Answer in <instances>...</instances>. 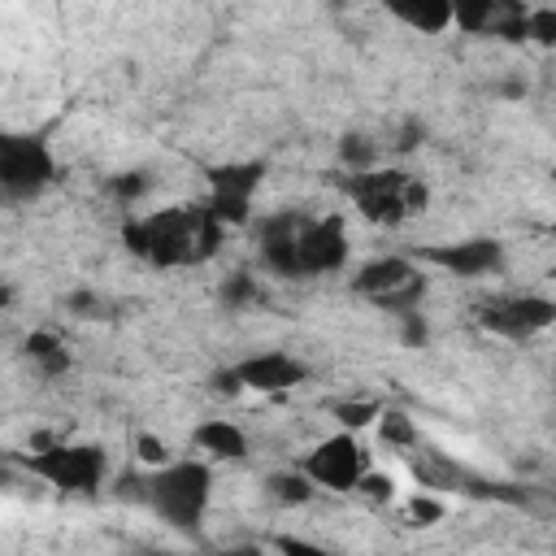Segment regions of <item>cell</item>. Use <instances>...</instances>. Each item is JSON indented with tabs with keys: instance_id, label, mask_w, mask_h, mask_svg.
I'll use <instances>...</instances> for the list:
<instances>
[{
	"instance_id": "1",
	"label": "cell",
	"mask_w": 556,
	"mask_h": 556,
	"mask_svg": "<svg viewBox=\"0 0 556 556\" xmlns=\"http://www.w3.org/2000/svg\"><path fill=\"white\" fill-rule=\"evenodd\" d=\"M261 265L278 278H317L348 265V226L339 213H269L256 226Z\"/></svg>"
},
{
	"instance_id": "2",
	"label": "cell",
	"mask_w": 556,
	"mask_h": 556,
	"mask_svg": "<svg viewBox=\"0 0 556 556\" xmlns=\"http://www.w3.org/2000/svg\"><path fill=\"white\" fill-rule=\"evenodd\" d=\"M226 235V222L204 204H169V208H152L143 217H130L122 226L126 248L156 265V269H174V265H200L217 252Z\"/></svg>"
},
{
	"instance_id": "3",
	"label": "cell",
	"mask_w": 556,
	"mask_h": 556,
	"mask_svg": "<svg viewBox=\"0 0 556 556\" xmlns=\"http://www.w3.org/2000/svg\"><path fill=\"white\" fill-rule=\"evenodd\" d=\"M343 191L356 204V213L374 226H400V222L426 213V204H430V187L408 169H378V165L348 169Z\"/></svg>"
},
{
	"instance_id": "4",
	"label": "cell",
	"mask_w": 556,
	"mask_h": 556,
	"mask_svg": "<svg viewBox=\"0 0 556 556\" xmlns=\"http://www.w3.org/2000/svg\"><path fill=\"white\" fill-rule=\"evenodd\" d=\"M139 500L169 526L195 530L213 500V469L208 460H165L152 478L139 482Z\"/></svg>"
},
{
	"instance_id": "5",
	"label": "cell",
	"mask_w": 556,
	"mask_h": 556,
	"mask_svg": "<svg viewBox=\"0 0 556 556\" xmlns=\"http://www.w3.org/2000/svg\"><path fill=\"white\" fill-rule=\"evenodd\" d=\"M26 469L52 482L56 491L91 495L109 478V456L96 443H43V447H30Z\"/></svg>"
},
{
	"instance_id": "6",
	"label": "cell",
	"mask_w": 556,
	"mask_h": 556,
	"mask_svg": "<svg viewBox=\"0 0 556 556\" xmlns=\"http://www.w3.org/2000/svg\"><path fill=\"white\" fill-rule=\"evenodd\" d=\"M352 291L374 300L378 308L404 317V313H417V300L426 295V274L404 256H378V261L356 269Z\"/></svg>"
},
{
	"instance_id": "7",
	"label": "cell",
	"mask_w": 556,
	"mask_h": 556,
	"mask_svg": "<svg viewBox=\"0 0 556 556\" xmlns=\"http://www.w3.org/2000/svg\"><path fill=\"white\" fill-rule=\"evenodd\" d=\"M478 326L500 334V339H513V343H526L543 330L556 326V300L547 295H534V291H508V295H486L478 304Z\"/></svg>"
},
{
	"instance_id": "8",
	"label": "cell",
	"mask_w": 556,
	"mask_h": 556,
	"mask_svg": "<svg viewBox=\"0 0 556 556\" xmlns=\"http://www.w3.org/2000/svg\"><path fill=\"white\" fill-rule=\"evenodd\" d=\"M300 469L321 486V491H356L369 460L356 443V430H339L330 439H321L317 447H308L300 456Z\"/></svg>"
},
{
	"instance_id": "9",
	"label": "cell",
	"mask_w": 556,
	"mask_h": 556,
	"mask_svg": "<svg viewBox=\"0 0 556 556\" xmlns=\"http://www.w3.org/2000/svg\"><path fill=\"white\" fill-rule=\"evenodd\" d=\"M56 174L52 152L35 139V135H4L0 139V182L9 200H26L39 195Z\"/></svg>"
},
{
	"instance_id": "10",
	"label": "cell",
	"mask_w": 556,
	"mask_h": 556,
	"mask_svg": "<svg viewBox=\"0 0 556 556\" xmlns=\"http://www.w3.org/2000/svg\"><path fill=\"white\" fill-rule=\"evenodd\" d=\"M230 374H235V382H239L243 391L282 395V391H291V387H300V382L308 378V365H304L300 356H291V352H256V356L239 361Z\"/></svg>"
},
{
	"instance_id": "11",
	"label": "cell",
	"mask_w": 556,
	"mask_h": 556,
	"mask_svg": "<svg viewBox=\"0 0 556 556\" xmlns=\"http://www.w3.org/2000/svg\"><path fill=\"white\" fill-rule=\"evenodd\" d=\"M208 182H213V191H208V208H213L226 226L248 222L252 191H256V182H261V165H256V161H252V165H222V169L208 174Z\"/></svg>"
},
{
	"instance_id": "12",
	"label": "cell",
	"mask_w": 556,
	"mask_h": 556,
	"mask_svg": "<svg viewBox=\"0 0 556 556\" xmlns=\"http://www.w3.org/2000/svg\"><path fill=\"white\" fill-rule=\"evenodd\" d=\"M426 261H434L439 269H447L456 278H486V274L504 269V243H495V239L439 243V248H426Z\"/></svg>"
},
{
	"instance_id": "13",
	"label": "cell",
	"mask_w": 556,
	"mask_h": 556,
	"mask_svg": "<svg viewBox=\"0 0 556 556\" xmlns=\"http://www.w3.org/2000/svg\"><path fill=\"white\" fill-rule=\"evenodd\" d=\"M195 447H200L208 460H243L252 443H248L243 426L222 421V417H208V421L195 426Z\"/></svg>"
},
{
	"instance_id": "14",
	"label": "cell",
	"mask_w": 556,
	"mask_h": 556,
	"mask_svg": "<svg viewBox=\"0 0 556 556\" xmlns=\"http://www.w3.org/2000/svg\"><path fill=\"white\" fill-rule=\"evenodd\" d=\"M382 9L417 35H443L452 26V4L447 0H382Z\"/></svg>"
},
{
	"instance_id": "15",
	"label": "cell",
	"mask_w": 556,
	"mask_h": 556,
	"mask_svg": "<svg viewBox=\"0 0 556 556\" xmlns=\"http://www.w3.org/2000/svg\"><path fill=\"white\" fill-rule=\"evenodd\" d=\"M26 356H30L48 378H56V374L70 369V348H65L52 330H35V334L26 339Z\"/></svg>"
},
{
	"instance_id": "16",
	"label": "cell",
	"mask_w": 556,
	"mask_h": 556,
	"mask_svg": "<svg viewBox=\"0 0 556 556\" xmlns=\"http://www.w3.org/2000/svg\"><path fill=\"white\" fill-rule=\"evenodd\" d=\"M313 491H317V482H313L304 469L274 473V478H269V495H274L278 504H308V500H313Z\"/></svg>"
},
{
	"instance_id": "17",
	"label": "cell",
	"mask_w": 556,
	"mask_h": 556,
	"mask_svg": "<svg viewBox=\"0 0 556 556\" xmlns=\"http://www.w3.org/2000/svg\"><path fill=\"white\" fill-rule=\"evenodd\" d=\"M378 434L391 447H417V421L408 413H400V408H382L378 413Z\"/></svg>"
},
{
	"instance_id": "18",
	"label": "cell",
	"mask_w": 556,
	"mask_h": 556,
	"mask_svg": "<svg viewBox=\"0 0 556 556\" xmlns=\"http://www.w3.org/2000/svg\"><path fill=\"white\" fill-rule=\"evenodd\" d=\"M447 4H452V26H460V30L478 35V30H486V26H491V17H495V4H500V0H447Z\"/></svg>"
},
{
	"instance_id": "19",
	"label": "cell",
	"mask_w": 556,
	"mask_h": 556,
	"mask_svg": "<svg viewBox=\"0 0 556 556\" xmlns=\"http://www.w3.org/2000/svg\"><path fill=\"white\" fill-rule=\"evenodd\" d=\"M217 295H222V304H226V308H248L261 291H256V278H252V274H230V278L222 282V291H217Z\"/></svg>"
},
{
	"instance_id": "20",
	"label": "cell",
	"mask_w": 556,
	"mask_h": 556,
	"mask_svg": "<svg viewBox=\"0 0 556 556\" xmlns=\"http://www.w3.org/2000/svg\"><path fill=\"white\" fill-rule=\"evenodd\" d=\"M378 413H382L378 400H343V404L334 408V417L343 421V430H361V426L378 421Z\"/></svg>"
},
{
	"instance_id": "21",
	"label": "cell",
	"mask_w": 556,
	"mask_h": 556,
	"mask_svg": "<svg viewBox=\"0 0 556 556\" xmlns=\"http://www.w3.org/2000/svg\"><path fill=\"white\" fill-rule=\"evenodd\" d=\"M339 156L348 161V169H369L374 156H378V148H374V139H365V135H348V139L339 143Z\"/></svg>"
},
{
	"instance_id": "22",
	"label": "cell",
	"mask_w": 556,
	"mask_h": 556,
	"mask_svg": "<svg viewBox=\"0 0 556 556\" xmlns=\"http://www.w3.org/2000/svg\"><path fill=\"white\" fill-rule=\"evenodd\" d=\"M408 517H413V526H434V521H443V504L430 500V495H413L408 500Z\"/></svg>"
},
{
	"instance_id": "23",
	"label": "cell",
	"mask_w": 556,
	"mask_h": 556,
	"mask_svg": "<svg viewBox=\"0 0 556 556\" xmlns=\"http://www.w3.org/2000/svg\"><path fill=\"white\" fill-rule=\"evenodd\" d=\"M148 187H152V178H148V174H126V178H113V191H117V200H126V204H130V200H139Z\"/></svg>"
},
{
	"instance_id": "24",
	"label": "cell",
	"mask_w": 556,
	"mask_h": 556,
	"mask_svg": "<svg viewBox=\"0 0 556 556\" xmlns=\"http://www.w3.org/2000/svg\"><path fill=\"white\" fill-rule=\"evenodd\" d=\"M356 491H365L369 500H382V504H387V500L395 495V482H391L387 473H369V469H365V478H361V486H356Z\"/></svg>"
},
{
	"instance_id": "25",
	"label": "cell",
	"mask_w": 556,
	"mask_h": 556,
	"mask_svg": "<svg viewBox=\"0 0 556 556\" xmlns=\"http://www.w3.org/2000/svg\"><path fill=\"white\" fill-rule=\"evenodd\" d=\"M135 452H139V460H148V465H165V460H169V452H165V443H161L156 434H139V439H135Z\"/></svg>"
},
{
	"instance_id": "26",
	"label": "cell",
	"mask_w": 556,
	"mask_h": 556,
	"mask_svg": "<svg viewBox=\"0 0 556 556\" xmlns=\"http://www.w3.org/2000/svg\"><path fill=\"white\" fill-rule=\"evenodd\" d=\"M534 26H539V30H556V13H547V17H539Z\"/></svg>"
},
{
	"instance_id": "27",
	"label": "cell",
	"mask_w": 556,
	"mask_h": 556,
	"mask_svg": "<svg viewBox=\"0 0 556 556\" xmlns=\"http://www.w3.org/2000/svg\"><path fill=\"white\" fill-rule=\"evenodd\" d=\"M552 282H556V269H552Z\"/></svg>"
}]
</instances>
